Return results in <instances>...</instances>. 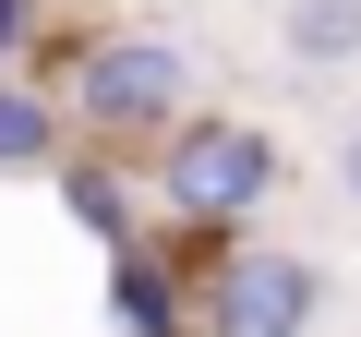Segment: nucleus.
I'll use <instances>...</instances> for the list:
<instances>
[{"instance_id":"f257e3e1","label":"nucleus","mask_w":361,"mask_h":337,"mask_svg":"<svg viewBox=\"0 0 361 337\" xmlns=\"http://www.w3.org/2000/svg\"><path fill=\"white\" fill-rule=\"evenodd\" d=\"M157 217H180V229H241V217H265L277 193H289V145L265 133V121H229V109H193V121H169L157 133Z\"/></svg>"},{"instance_id":"f03ea898","label":"nucleus","mask_w":361,"mask_h":337,"mask_svg":"<svg viewBox=\"0 0 361 337\" xmlns=\"http://www.w3.org/2000/svg\"><path fill=\"white\" fill-rule=\"evenodd\" d=\"M73 121L97 145H157L169 121H193V49L157 37V25H121V37H85L73 49Z\"/></svg>"},{"instance_id":"7ed1b4c3","label":"nucleus","mask_w":361,"mask_h":337,"mask_svg":"<svg viewBox=\"0 0 361 337\" xmlns=\"http://www.w3.org/2000/svg\"><path fill=\"white\" fill-rule=\"evenodd\" d=\"M325 313V265L289 241H229L193 277V337H313Z\"/></svg>"},{"instance_id":"20e7f679","label":"nucleus","mask_w":361,"mask_h":337,"mask_svg":"<svg viewBox=\"0 0 361 337\" xmlns=\"http://www.w3.org/2000/svg\"><path fill=\"white\" fill-rule=\"evenodd\" d=\"M61 217L85 229V241H109V253H133L145 241V217H133V181L109 157H61Z\"/></svg>"},{"instance_id":"39448f33","label":"nucleus","mask_w":361,"mask_h":337,"mask_svg":"<svg viewBox=\"0 0 361 337\" xmlns=\"http://www.w3.org/2000/svg\"><path fill=\"white\" fill-rule=\"evenodd\" d=\"M277 49H289V73H349L361 61V0H277Z\"/></svg>"},{"instance_id":"423d86ee","label":"nucleus","mask_w":361,"mask_h":337,"mask_svg":"<svg viewBox=\"0 0 361 337\" xmlns=\"http://www.w3.org/2000/svg\"><path fill=\"white\" fill-rule=\"evenodd\" d=\"M109 325L121 337H180V325H193V289H169L145 265V241H133V253H109Z\"/></svg>"},{"instance_id":"0eeeda50","label":"nucleus","mask_w":361,"mask_h":337,"mask_svg":"<svg viewBox=\"0 0 361 337\" xmlns=\"http://www.w3.org/2000/svg\"><path fill=\"white\" fill-rule=\"evenodd\" d=\"M13 168H61V97L0 73V181H13Z\"/></svg>"},{"instance_id":"6e6552de","label":"nucleus","mask_w":361,"mask_h":337,"mask_svg":"<svg viewBox=\"0 0 361 337\" xmlns=\"http://www.w3.org/2000/svg\"><path fill=\"white\" fill-rule=\"evenodd\" d=\"M37 37V0H0V73H13V49Z\"/></svg>"},{"instance_id":"1a4fd4ad","label":"nucleus","mask_w":361,"mask_h":337,"mask_svg":"<svg viewBox=\"0 0 361 337\" xmlns=\"http://www.w3.org/2000/svg\"><path fill=\"white\" fill-rule=\"evenodd\" d=\"M337 193H349V205H361V121H349V133H337Z\"/></svg>"}]
</instances>
